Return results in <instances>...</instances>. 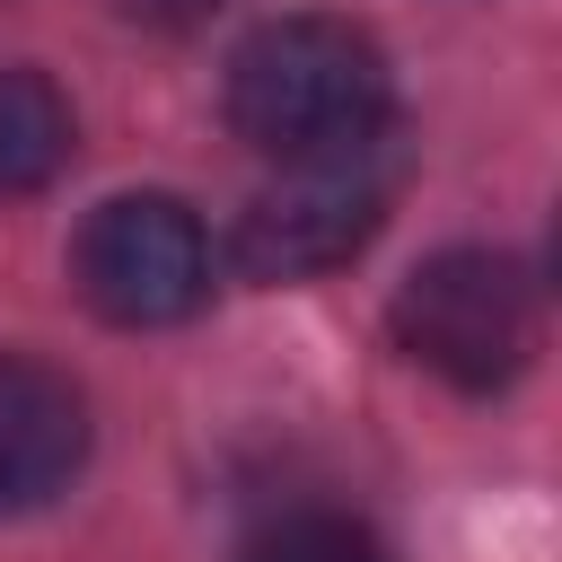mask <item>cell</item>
Returning a JSON list of instances; mask_svg holds the SVG:
<instances>
[{
	"label": "cell",
	"instance_id": "6da1fadb",
	"mask_svg": "<svg viewBox=\"0 0 562 562\" xmlns=\"http://www.w3.org/2000/svg\"><path fill=\"white\" fill-rule=\"evenodd\" d=\"M395 114L386 53L351 18H272L228 53V123L281 167L378 149Z\"/></svg>",
	"mask_w": 562,
	"mask_h": 562
},
{
	"label": "cell",
	"instance_id": "7a4b0ae2",
	"mask_svg": "<svg viewBox=\"0 0 562 562\" xmlns=\"http://www.w3.org/2000/svg\"><path fill=\"white\" fill-rule=\"evenodd\" d=\"M386 325L413 369H430L465 395H492L536 360V281L492 246H448V255L413 263Z\"/></svg>",
	"mask_w": 562,
	"mask_h": 562
},
{
	"label": "cell",
	"instance_id": "3957f363",
	"mask_svg": "<svg viewBox=\"0 0 562 562\" xmlns=\"http://www.w3.org/2000/svg\"><path fill=\"white\" fill-rule=\"evenodd\" d=\"M70 281L105 325H184L211 299V237L176 193H114L88 211Z\"/></svg>",
	"mask_w": 562,
	"mask_h": 562
},
{
	"label": "cell",
	"instance_id": "277c9868",
	"mask_svg": "<svg viewBox=\"0 0 562 562\" xmlns=\"http://www.w3.org/2000/svg\"><path fill=\"white\" fill-rule=\"evenodd\" d=\"M378 220H386V158L378 149L290 167V184H272L237 211L228 263L246 281H316V272L351 263L378 237Z\"/></svg>",
	"mask_w": 562,
	"mask_h": 562
},
{
	"label": "cell",
	"instance_id": "5b68a950",
	"mask_svg": "<svg viewBox=\"0 0 562 562\" xmlns=\"http://www.w3.org/2000/svg\"><path fill=\"white\" fill-rule=\"evenodd\" d=\"M88 465V404L61 369L0 351V518H26L70 492Z\"/></svg>",
	"mask_w": 562,
	"mask_h": 562
},
{
	"label": "cell",
	"instance_id": "8992f818",
	"mask_svg": "<svg viewBox=\"0 0 562 562\" xmlns=\"http://www.w3.org/2000/svg\"><path fill=\"white\" fill-rule=\"evenodd\" d=\"M70 140H79L70 97L44 70H0V202L44 193L70 167Z\"/></svg>",
	"mask_w": 562,
	"mask_h": 562
},
{
	"label": "cell",
	"instance_id": "52a82bcc",
	"mask_svg": "<svg viewBox=\"0 0 562 562\" xmlns=\"http://www.w3.org/2000/svg\"><path fill=\"white\" fill-rule=\"evenodd\" d=\"M246 562H386V544L342 509H290L246 544Z\"/></svg>",
	"mask_w": 562,
	"mask_h": 562
},
{
	"label": "cell",
	"instance_id": "ba28073f",
	"mask_svg": "<svg viewBox=\"0 0 562 562\" xmlns=\"http://www.w3.org/2000/svg\"><path fill=\"white\" fill-rule=\"evenodd\" d=\"M132 26H158V35H184V26H202L211 9H228V0H114Z\"/></svg>",
	"mask_w": 562,
	"mask_h": 562
}]
</instances>
